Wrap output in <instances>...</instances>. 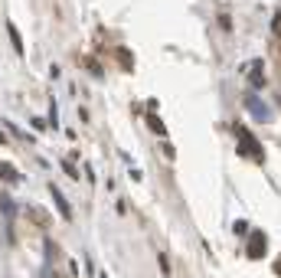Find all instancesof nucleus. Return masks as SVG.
I'll list each match as a JSON object with an SVG mask.
<instances>
[{
  "mask_svg": "<svg viewBox=\"0 0 281 278\" xmlns=\"http://www.w3.org/2000/svg\"><path fill=\"white\" fill-rule=\"evenodd\" d=\"M52 203L59 206V213H63V219H72V206H69V200H66V193L59 190V187H52Z\"/></svg>",
  "mask_w": 281,
  "mask_h": 278,
  "instance_id": "1",
  "label": "nucleus"
},
{
  "mask_svg": "<svg viewBox=\"0 0 281 278\" xmlns=\"http://www.w3.org/2000/svg\"><path fill=\"white\" fill-rule=\"evenodd\" d=\"M0 177H4V180H17L20 173H17V170H10V164H0Z\"/></svg>",
  "mask_w": 281,
  "mask_h": 278,
  "instance_id": "4",
  "label": "nucleus"
},
{
  "mask_svg": "<svg viewBox=\"0 0 281 278\" xmlns=\"http://www.w3.org/2000/svg\"><path fill=\"white\" fill-rule=\"evenodd\" d=\"M7 30H10V36H13V46H17V53H23V39H20L17 26H13V23H7Z\"/></svg>",
  "mask_w": 281,
  "mask_h": 278,
  "instance_id": "3",
  "label": "nucleus"
},
{
  "mask_svg": "<svg viewBox=\"0 0 281 278\" xmlns=\"http://www.w3.org/2000/svg\"><path fill=\"white\" fill-rule=\"evenodd\" d=\"M0 144H10V141H7V134H4V131H0Z\"/></svg>",
  "mask_w": 281,
  "mask_h": 278,
  "instance_id": "6",
  "label": "nucleus"
},
{
  "mask_svg": "<svg viewBox=\"0 0 281 278\" xmlns=\"http://www.w3.org/2000/svg\"><path fill=\"white\" fill-rule=\"evenodd\" d=\"M147 124L150 128L157 131V134H167V131H163V124H160V118H154V115H147Z\"/></svg>",
  "mask_w": 281,
  "mask_h": 278,
  "instance_id": "5",
  "label": "nucleus"
},
{
  "mask_svg": "<svg viewBox=\"0 0 281 278\" xmlns=\"http://www.w3.org/2000/svg\"><path fill=\"white\" fill-rule=\"evenodd\" d=\"M249 255H255V259H258V255H265V236H262V233H258V236H252Z\"/></svg>",
  "mask_w": 281,
  "mask_h": 278,
  "instance_id": "2",
  "label": "nucleus"
}]
</instances>
